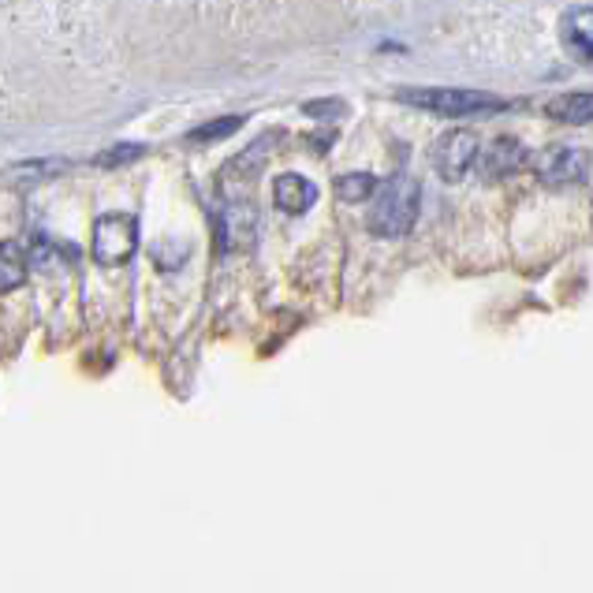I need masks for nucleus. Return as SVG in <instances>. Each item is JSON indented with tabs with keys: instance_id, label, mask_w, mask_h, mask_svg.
Instances as JSON below:
<instances>
[{
	"instance_id": "nucleus-1",
	"label": "nucleus",
	"mask_w": 593,
	"mask_h": 593,
	"mask_svg": "<svg viewBox=\"0 0 593 593\" xmlns=\"http://www.w3.org/2000/svg\"><path fill=\"white\" fill-rule=\"evenodd\" d=\"M418 202H422L418 180L407 172H395L378 191V202H373L370 216H366V228L378 235V239H400L418 221Z\"/></svg>"
},
{
	"instance_id": "nucleus-2",
	"label": "nucleus",
	"mask_w": 593,
	"mask_h": 593,
	"mask_svg": "<svg viewBox=\"0 0 593 593\" xmlns=\"http://www.w3.org/2000/svg\"><path fill=\"white\" fill-rule=\"evenodd\" d=\"M395 98L426 112H437V116H459V120L493 116V112L507 109L504 98H493V93L482 90H456V87H411V90H395Z\"/></svg>"
},
{
	"instance_id": "nucleus-3",
	"label": "nucleus",
	"mask_w": 593,
	"mask_h": 593,
	"mask_svg": "<svg viewBox=\"0 0 593 593\" xmlns=\"http://www.w3.org/2000/svg\"><path fill=\"white\" fill-rule=\"evenodd\" d=\"M138 247V221L131 213H105L93 221L90 254L98 266H124Z\"/></svg>"
},
{
	"instance_id": "nucleus-4",
	"label": "nucleus",
	"mask_w": 593,
	"mask_h": 593,
	"mask_svg": "<svg viewBox=\"0 0 593 593\" xmlns=\"http://www.w3.org/2000/svg\"><path fill=\"white\" fill-rule=\"evenodd\" d=\"M478 154H482V149H478L474 131H448V135H440L429 149L433 168H437V176L445 183H463L470 168L478 165Z\"/></svg>"
},
{
	"instance_id": "nucleus-5",
	"label": "nucleus",
	"mask_w": 593,
	"mask_h": 593,
	"mask_svg": "<svg viewBox=\"0 0 593 593\" xmlns=\"http://www.w3.org/2000/svg\"><path fill=\"white\" fill-rule=\"evenodd\" d=\"M590 157L575 146H549L534 157V172L545 187H571L586 180Z\"/></svg>"
},
{
	"instance_id": "nucleus-6",
	"label": "nucleus",
	"mask_w": 593,
	"mask_h": 593,
	"mask_svg": "<svg viewBox=\"0 0 593 593\" xmlns=\"http://www.w3.org/2000/svg\"><path fill=\"white\" fill-rule=\"evenodd\" d=\"M526 149H523V143L519 138H493L482 154H478V176L482 180H507V176H515V172H523L526 165H534V161H526Z\"/></svg>"
},
{
	"instance_id": "nucleus-7",
	"label": "nucleus",
	"mask_w": 593,
	"mask_h": 593,
	"mask_svg": "<svg viewBox=\"0 0 593 593\" xmlns=\"http://www.w3.org/2000/svg\"><path fill=\"white\" fill-rule=\"evenodd\" d=\"M221 232L228 250H250L258 243V210L250 202H228L221 213Z\"/></svg>"
},
{
	"instance_id": "nucleus-8",
	"label": "nucleus",
	"mask_w": 593,
	"mask_h": 593,
	"mask_svg": "<svg viewBox=\"0 0 593 593\" xmlns=\"http://www.w3.org/2000/svg\"><path fill=\"white\" fill-rule=\"evenodd\" d=\"M280 143V131H272V135H261V138H254V143L243 149L239 157H232L228 165H224V172H221V180H235V183H243V180H250V176H258L261 168H266L269 161V149Z\"/></svg>"
},
{
	"instance_id": "nucleus-9",
	"label": "nucleus",
	"mask_w": 593,
	"mask_h": 593,
	"mask_svg": "<svg viewBox=\"0 0 593 593\" xmlns=\"http://www.w3.org/2000/svg\"><path fill=\"white\" fill-rule=\"evenodd\" d=\"M272 202H277V210H284V213H306L310 205L317 202V187L306 180V176H295V172H288V176H280L277 183H272Z\"/></svg>"
},
{
	"instance_id": "nucleus-10",
	"label": "nucleus",
	"mask_w": 593,
	"mask_h": 593,
	"mask_svg": "<svg viewBox=\"0 0 593 593\" xmlns=\"http://www.w3.org/2000/svg\"><path fill=\"white\" fill-rule=\"evenodd\" d=\"M563 42L579 56L593 60V8H571L563 15Z\"/></svg>"
},
{
	"instance_id": "nucleus-11",
	"label": "nucleus",
	"mask_w": 593,
	"mask_h": 593,
	"mask_svg": "<svg viewBox=\"0 0 593 593\" xmlns=\"http://www.w3.org/2000/svg\"><path fill=\"white\" fill-rule=\"evenodd\" d=\"M549 116L563 124H593V93H563L549 101Z\"/></svg>"
},
{
	"instance_id": "nucleus-12",
	"label": "nucleus",
	"mask_w": 593,
	"mask_h": 593,
	"mask_svg": "<svg viewBox=\"0 0 593 593\" xmlns=\"http://www.w3.org/2000/svg\"><path fill=\"white\" fill-rule=\"evenodd\" d=\"M26 280V254L19 243L0 247V291H15Z\"/></svg>"
},
{
	"instance_id": "nucleus-13",
	"label": "nucleus",
	"mask_w": 593,
	"mask_h": 593,
	"mask_svg": "<svg viewBox=\"0 0 593 593\" xmlns=\"http://www.w3.org/2000/svg\"><path fill=\"white\" fill-rule=\"evenodd\" d=\"M378 191L381 183L370 172H347L336 180V198H344V202H366V198H373Z\"/></svg>"
},
{
	"instance_id": "nucleus-14",
	"label": "nucleus",
	"mask_w": 593,
	"mask_h": 593,
	"mask_svg": "<svg viewBox=\"0 0 593 593\" xmlns=\"http://www.w3.org/2000/svg\"><path fill=\"white\" fill-rule=\"evenodd\" d=\"M235 127H243V116H221V120H210V124H202L198 131L187 135V143H221V138L235 135Z\"/></svg>"
},
{
	"instance_id": "nucleus-15",
	"label": "nucleus",
	"mask_w": 593,
	"mask_h": 593,
	"mask_svg": "<svg viewBox=\"0 0 593 593\" xmlns=\"http://www.w3.org/2000/svg\"><path fill=\"white\" fill-rule=\"evenodd\" d=\"M138 157H146V146L143 143H124V146H112V149H105V154H98V165L101 168H116V165L138 161Z\"/></svg>"
}]
</instances>
